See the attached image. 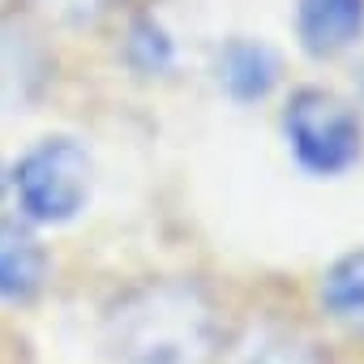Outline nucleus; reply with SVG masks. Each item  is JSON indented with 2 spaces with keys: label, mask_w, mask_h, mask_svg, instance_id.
<instances>
[{
  "label": "nucleus",
  "mask_w": 364,
  "mask_h": 364,
  "mask_svg": "<svg viewBox=\"0 0 364 364\" xmlns=\"http://www.w3.org/2000/svg\"><path fill=\"white\" fill-rule=\"evenodd\" d=\"M48 283V253L26 223L0 219V300L26 304Z\"/></svg>",
  "instance_id": "obj_6"
},
{
  "label": "nucleus",
  "mask_w": 364,
  "mask_h": 364,
  "mask_svg": "<svg viewBox=\"0 0 364 364\" xmlns=\"http://www.w3.org/2000/svg\"><path fill=\"white\" fill-rule=\"evenodd\" d=\"M215 73H219V86L236 103H257L279 82V56L266 43H257V39H228L219 48Z\"/></svg>",
  "instance_id": "obj_7"
},
{
  "label": "nucleus",
  "mask_w": 364,
  "mask_h": 364,
  "mask_svg": "<svg viewBox=\"0 0 364 364\" xmlns=\"http://www.w3.org/2000/svg\"><path fill=\"white\" fill-rule=\"evenodd\" d=\"M31 5L43 18L60 22V26H90V22H99L116 5V0H31Z\"/></svg>",
  "instance_id": "obj_11"
},
{
  "label": "nucleus",
  "mask_w": 364,
  "mask_h": 364,
  "mask_svg": "<svg viewBox=\"0 0 364 364\" xmlns=\"http://www.w3.org/2000/svg\"><path fill=\"white\" fill-rule=\"evenodd\" d=\"M95 163L73 137H43L14 167L18 206L31 223H69L90 202Z\"/></svg>",
  "instance_id": "obj_2"
},
{
  "label": "nucleus",
  "mask_w": 364,
  "mask_h": 364,
  "mask_svg": "<svg viewBox=\"0 0 364 364\" xmlns=\"http://www.w3.org/2000/svg\"><path fill=\"white\" fill-rule=\"evenodd\" d=\"M52 82V56L43 39L18 18H0V120L31 107Z\"/></svg>",
  "instance_id": "obj_4"
},
{
  "label": "nucleus",
  "mask_w": 364,
  "mask_h": 364,
  "mask_svg": "<svg viewBox=\"0 0 364 364\" xmlns=\"http://www.w3.org/2000/svg\"><path fill=\"white\" fill-rule=\"evenodd\" d=\"M236 364H330V355H326L313 338H304V334H296V330L262 326V330H253V334L245 338Z\"/></svg>",
  "instance_id": "obj_9"
},
{
  "label": "nucleus",
  "mask_w": 364,
  "mask_h": 364,
  "mask_svg": "<svg viewBox=\"0 0 364 364\" xmlns=\"http://www.w3.org/2000/svg\"><path fill=\"white\" fill-rule=\"evenodd\" d=\"M124 60L137 73H163L171 65V39L154 18H133L129 39H124Z\"/></svg>",
  "instance_id": "obj_10"
},
{
  "label": "nucleus",
  "mask_w": 364,
  "mask_h": 364,
  "mask_svg": "<svg viewBox=\"0 0 364 364\" xmlns=\"http://www.w3.org/2000/svg\"><path fill=\"white\" fill-rule=\"evenodd\" d=\"M283 137L304 171L338 176L360 159L364 124H360V112L343 95L326 86H304L283 107Z\"/></svg>",
  "instance_id": "obj_3"
},
{
  "label": "nucleus",
  "mask_w": 364,
  "mask_h": 364,
  "mask_svg": "<svg viewBox=\"0 0 364 364\" xmlns=\"http://www.w3.org/2000/svg\"><path fill=\"white\" fill-rule=\"evenodd\" d=\"M0 193H5V167H0Z\"/></svg>",
  "instance_id": "obj_12"
},
{
  "label": "nucleus",
  "mask_w": 364,
  "mask_h": 364,
  "mask_svg": "<svg viewBox=\"0 0 364 364\" xmlns=\"http://www.w3.org/2000/svg\"><path fill=\"white\" fill-rule=\"evenodd\" d=\"M116 364H210L219 351V309L189 279H146L103 317Z\"/></svg>",
  "instance_id": "obj_1"
},
{
  "label": "nucleus",
  "mask_w": 364,
  "mask_h": 364,
  "mask_svg": "<svg viewBox=\"0 0 364 364\" xmlns=\"http://www.w3.org/2000/svg\"><path fill=\"white\" fill-rule=\"evenodd\" d=\"M321 304L338 326L364 338V249L338 257L321 274Z\"/></svg>",
  "instance_id": "obj_8"
},
{
  "label": "nucleus",
  "mask_w": 364,
  "mask_h": 364,
  "mask_svg": "<svg viewBox=\"0 0 364 364\" xmlns=\"http://www.w3.org/2000/svg\"><path fill=\"white\" fill-rule=\"evenodd\" d=\"M296 35L300 48L317 60L347 52L364 35V0H300Z\"/></svg>",
  "instance_id": "obj_5"
}]
</instances>
